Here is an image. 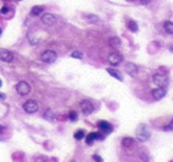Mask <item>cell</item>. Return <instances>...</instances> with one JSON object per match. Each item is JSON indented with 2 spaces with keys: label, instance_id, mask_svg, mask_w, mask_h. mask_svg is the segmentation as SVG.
Returning <instances> with one entry per match:
<instances>
[{
  "label": "cell",
  "instance_id": "cell-28",
  "mask_svg": "<svg viewBox=\"0 0 173 162\" xmlns=\"http://www.w3.org/2000/svg\"><path fill=\"white\" fill-rule=\"evenodd\" d=\"M150 2V0H141V4H143V5H148Z\"/></svg>",
  "mask_w": 173,
  "mask_h": 162
},
{
  "label": "cell",
  "instance_id": "cell-29",
  "mask_svg": "<svg viewBox=\"0 0 173 162\" xmlns=\"http://www.w3.org/2000/svg\"><path fill=\"white\" fill-rule=\"evenodd\" d=\"M0 99L4 100V99H5V95H4V94H0Z\"/></svg>",
  "mask_w": 173,
  "mask_h": 162
},
{
  "label": "cell",
  "instance_id": "cell-18",
  "mask_svg": "<svg viewBox=\"0 0 173 162\" xmlns=\"http://www.w3.org/2000/svg\"><path fill=\"white\" fill-rule=\"evenodd\" d=\"M164 28H165L166 32H168V34H173V22H165Z\"/></svg>",
  "mask_w": 173,
  "mask_h": 162
},
{
  "label": "cell",
  "instance_id": "cell-17",
  "mask_svg": "<svg viewBox=\"0 0 173 162\" xmlns=\"http://www.w3.org/2000/svg\"><path fill=\"white\" fill-rule=\"evenodd\" d=\"M127 27H129V30L132 31V32H136V31L138 30V25H137V23L135 21H130L127 23Z\"/></svg>",
  "mask_w": 173,
  "mask_h": 162
},
{
  "label": "cell",
  "instance_id": "cell-34",
  "mask_svg": "<svg viewBox=\"0 0 173 162\" xmlns=\"http://www.w3.org/2000/svg\"><path fill=\"white\" fill-rule=\"evenodd\" d=\"M19 1H22V0H19Z\"/></svg>",
  "mask_w": 173,
  "mask_h": 162
},
{
  "label": "cell",
  "instance_id": "cell-19",
  "mask_svg": "<svg viewBox=\"0 0 173 162\" xmlns=\"http://www.w3.org/2000/svg\"><path fill=\"white\" fill-rule=\"evenodd\" d=\"M42 11H43V6H34L32 8V15L39 16L40 13H42Z\"/></svg>",
  "mask_w": 173,
  "mask_h": 162
},
{
  "label": "cell",
  "instance_id": "cell-9",
  "mask_svg": "<svg viewBox=\"0 0 173 162\" xmlns=\"http://www.w3.org/2000/svg\"><path fill=\"white\" fill-rule=\"evenodd\" d=\"M97 139H103V136L100 132H91V133H89V135L86 136V144H89V145H91V144H93L94 142H96Z\"/></svg>",
  "mask_w": 173,
  "mask_h": 162
},
{
  "label": "cell",
  "instance_id": "cell-4",
  "mask_svg": "<svg viewBox=\"0 0 173 162\" xmlns=\"http://www.w3.org/2000/svg\"><path fill=\"white\" fill-rule=\"evenodd\" d=\"M23 109L27 112V113L32 114V113H36V112L39 110V105H37L36 101L29 100V101H27V102L23 105Z\"/></svg>",
  "mask_w": 173,
  "mask_h": 162
},
{
  "label": "cell",
  "instance_id": "cell-14",
  "mask_svg": "<svg viewBox=\"0 0 173 162\" xmlns=\"http://www.w3.org/2000/svg\"><path fill=\"white\" fill-rule=\"evenodd\" d=\"M107 72L110 73L112 77L117 78V79H118V81H120V82L123 81V76L120 75V72H119V71H117V70L111 69V67H108V69H107Z\"/></svg>",
  "mask_w": 173,
  "mask_h": 162
},
{
  "label": "cell",
  "instance_id": "cell-31",
  "mask_svg": "<svg viewBox=\"0 0 173 162\" xmlns=\"http://www.w3.org/2000/svg\"><path fill=\"white\" fill-rule=\"evenodd\" d=\"M1 85H2V82H1V81H0V86H1Z\"/></svg>",
  "mask_w": 173,
  "mask_h": 162
},
{
  "label": "cell",
  "instance_id": "cell-10",
  "mask_svg": "<svg viewBox=\"0 0 173 162\" xmlns=\"http://www.w3.org/2000/svg\"><path fill=\"white\" fill-rule=\"evenodd\" d=\"M0 60L5 62H11L13 60V54L7 49H0Z\"/></svg>",
  "mask_w": 173,
  "mask_h": 162
},
{
  "label": "cell",
  "instance_id": "cell-22",
  "mask_svg": "<svg viewBox=\"0 0 173 162\" xmlns=\"http://www.w3.org/2000/svg\"><path fill=\"white\" fill-rule=\"evenodd\" d=\"M86 21H88V22H96V21H97V16L88 15V16H86Z\"/></svg>",
  "mask_w": 173,
  "mask_h": 162
},
{
  "label": "cell",
  "instance_id": "cell-21",
  "mask_svg": "<svg viewBox=\"0 0 173 162\" xmlns=\"http://www.w3.org/2000/svg\"><path fill=\"white\" fill-rule=\"evenodd\" d=\"M75 138L76 139H83L84 138V136H86V132L83 131V130H78V131L75 132Z\"/></svg>",
  "mask_w": 173,
  "mask_h": 162
},
{
  "label": "cell",
  "instance_id": "cell-23",
  "mask_svg": "<svg viewBox=\"0 0 173 162\" xmlns=\"http://www.w3.org/2000/svg\"><path fill=\"white\" fill-rule=\"evenodd\" d=\"M77 118H78V116H77V113H76V112H70V113H69V119H70L71 121H76Z\"/></svg>",
  "mask_w": 173,
  "mask_h": 162
},
{
  "label": "cell",
  "instance_id": "cell-13",
  "mask_svg": "<svg viewBox=\"0 0 173 162\" xmlns=\"http://www.w3.org/2000/svg\"><path fill=\"white\" fill-rule=\"evenodd\" d=\"M151 95H153V97H154V100H161V99H164V96L166 95V91L165 89H162V86H159L157 89H154L153 91H151Z\"/></svg>",
  "mask_w": 173,
  "mask_h": 162
},
{
  "label": "cell",
  "instance_id": "cell-3",
  "mask_svg": "<svg viewBox=\"0 0 173 162\" xmlns=\"http://www.w3.org/2000/svg\"><path fill=\"white\" fill-rule=\"evenodd\" d=\"M30 90H32V88H30V85L28 84L27 82H18L16 85V91L21 96H25V95H28V94L30 93Z\"/></svg>",
  "mask_w": 173,
  "mask_h": 162
},
{
  "label": "cell",
  "instance_id": "cell-5",
  "mask_svg": "<svg viewBox=\"0 0 173 162\" xmlns=\"http://www.w3.org/2000/svg\"><path fill=\"white\" fill-rule=\"evenodd\" d=\"M81 109H82V112L86 114V115H89V114H91L93 112H94V105H93V102L89 100H83L81 102Z\"/></svg>",
  "mask_w": 173,
  "mask_h": 162
},
{
  "label": "cell",
  "instance_id": "cell-16",
  "mask_svg": "<svg viewBox=\"0 0 173 162\" xmlns=\"http://www.w3.org/2000/svg\"><path fill=\"white\" fill-rule=\"evenodd\" d=\"M55 113L52 110V109H47L46 112H45V119H47V120H51V121H53L55 120Z\"/></svg>",
  "mask_w": 173,
  "mask_h": 162
},
{
  "label": "cell",
  "instance_id": "cell-26",
  "mask_svg": "<svg viewBox=\"0 0 173 162\" xmlns=\"http://www.w3.org/2000/svg\"><path fill=\"white\" fill-rule=\"evenodd\" d=\"M0 12H1V13H4V15H5V13H7L8 12V6H4V7L0 10Z\"/></svg>",
  "mask_w": 173,
  "mask_h": 162
},
{
  "label": "cell",
  "instance_id": "cell-30",
  "mask_svg": "<svg viewBox=\"0 0 173 162\" xmlns=\"http://www.w3.org/2000/svg\"><path fill=\"white\" fill-rule=\"evenodd\" d=\"M170 51H171V52H172V53H173V46L171 47V48H170Z\"/></svg>",
  "mask_w": 173,
  "mask_h": 162
},
{
  "label": "cell",
  "instance_id": "cell-24",
  "mask_svg": "<svg viewBox=\"0 0 173 162\" xmlns=\"http://www.w3.org/2000/svg\"><path fill=\"white\" fill-rule=\"evenodd\" d=\"M71 56L75 58V59H83V53L82 52H73Z\"/></svg>",
  "mask_w": 173,
  "mask_h": 162
},
{
  "label": "cell",
  "instance_id": "cell-25",
  "mask_svg": "<svg viewBox=\"0 0 173 162\" xmlns=\"http://www.w3.org/2000/svg\"><path fill=\"white\" fill-rule=\"evenodd\" d=\"M164 130H166V131H172L173 130V119L171 120V123H170L168 126H165V127H164Z\"/></svg>",
  "mask_w": 173,
  "mask_h": 162
},
{
  "label": "cell",
  "instance_id": "cell-20",
  "mask_svg": "<svg viewBox=\"0 0 173 162\" xmlns=\"http://www.w3.org/2000/svg\"><path fill=\"white\" fill-rule=\"evenodd\" d=\"M110 45L112 47H119L120 45H121V42H120V40L118 39V37H112V39L110 40Z\"/></svg>",
  "mask_w": 173,
  "mask_h": 162
},
{
  "label": "cell",
  "instance_id": "cell-2",
  "mask_svg": "<svg viewBox=\"0 0 173 162\" xmlns=\"http://www.w3.org/2000/svg\"><path fill=\"white\" fill-rule=\"evenodd\" d=\"M57 56L58 55H57L54 51L47 49V51H45L43 53L41 54V60L43 62H46V64H53L57 60Z\"/></svg>",
  "mask_w": 173,
  "mask_h": 162
},
{
  "label": "cell",
  "instance_id": "cell-33",
  "mask_svg": "<svg viewBox=\"0 0 173 162\" xmlns=\"http://www.w3.org/2000/svg\"><path fill=\"white\" fill-rule=\"evenodd\" d=\"M0 34H1V29H0Z\"/></svg>",
  "mask_w": 173,
  "mask_h": 162
},
{
  "label": "cell",
  "instance_id": "cell-32",
  "mask_svg": "<svg viewBox=\"0 0 173 162\" xmlns=\"http://www.w3.org/2000/svg\"><path fill=\"white\" fill-rule=\"evenodd\" d=\"M127 1H134V0H127Z\"/></svg>",
  "mask_w": 173,
  "mask_h": 162
},
{
  "label": "cell",
  "instance_id": "cell-6",
  "mask_svg": "<svg viewBox=\"0 0 173 162\" xmlns=\"http://www.w3.org/2000/svg\"><path fill=\"white\" fill-rule=\"evenodd\" d=\"M153 81L159 86H165L168 83V78L164 73H154L153 75Z\"/></svg>",
  "mask_w": 173,
  "mask_h": 162
},
{
  "label": "cell",
  "instance_id": "cell-8",
  "mask_svg": "<svg viewBox=\"0 0 173 162\" xmlns=\"http://www.w3.org/2000/svg\"><path fill=\"white\" fill-rule=\"evenodd\" d=\"M97 127H99V130L102 132V133H105V135H110L111 132L113 131V126H112L110 123L103 121V120L99 121V124H97Z\"/></svg>",
  "mask_w": 173,
  "mask_h": 162
},
{
  "label": "cell",
  "instance_id": "cell-12",
  "mask_svg": "<svg viewBox=\"0 0 173 162\" xmlns=\"http://www.w3.org/2000/svg\"><path fill=\"white\" fill-rule=\"evenodd\" d=\"M125 71L127 75H130L131 77H135L137 75V72H138V67L135 65L134 62H129V64H126Z\"/></svg>",
  "mask_w": 173,
  "mask_h": 162
},
{
  "label": "cell",
  "instance_id": "cell-15",
  "mask_svg": "<svg viewBox=\"0 0 173 162\" xmlns=\"http://www.w3.org/2000/svg\"><path fill=\"white\" fill-rule=\"evenodd\" d=\"M121 144H123V147L125 148H131L135 144V139L131 138V137H125L121 140Z\"/></svg>",
  "mask_w": 173,
  "mask_h": 162
},
{
  "label": "cell",
  "instance_id": "cell-11",
  "mask_svg": "<svg viewBox=\"0 0 173 162\" xmlns=\"http://www.w3.org/2000/svg\"><path fill=\"white\" fill-rule=\"evenodd\" d=\"M41 21H42V23L46 24V25H53L57 22V18L52 13H45V15H42V17H41Z\"/></svg>",
  "mask_w": 173,
  "mask_h": 162
},
{
  "label": "cell",
  "instance_id": "cell-1",
  "mask_svg": "<svg viewBox=\"0 0 173 162\" xmlns=\"http://www.w3.org/2000/svg\"><path fill=\"white\" fill-rule=\"evenodd\" d=\"M136 138L138 139L140 142H147L150 138V132L148 130V127L146 125H140L137 127V131H136Z\"/></svg>",
  "mask_w": 173,
  "mask_h": 162
},
{
  "label": "cell",
  "instance_id": "cell-7",
  "mask_svg": "<svg viewBox=\"0 0 173 162\" xmlns=\"http://www.w3.org/2000/svg\"><path fill=\"white\" fill-rule=\"evenodd\" d=\"M107 60H108V62H110L111 65L117 66V65H119L120 62L123 61V56H121L120 53H111L108 55V58H107Z\"/></svg>",
  "mask_w": 173,
  "mask_h": 162
},
{
  "label": "cell",
  "instance_id": "cell-27",
  "mask_svg": "<svg viewBox=\"0 0 173 162\" xmlns=\"http://www.w3.org/2000/svg\"><path fill=\"white\" fill-rule=\"evenodd\" d=\"M93 159H94V160H97V161H103L102 160V157H101V156H99V155H94V156H93Z\"/></svg>",
  "mask_w": 173,
  "mask_h": 162
}]
</instances>
